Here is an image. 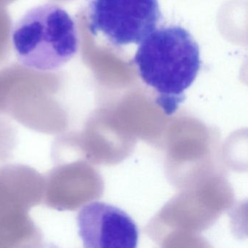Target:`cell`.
<instances>
[{"mask_svg": "<svg viewBox=\"0 0 248 248\" xmlns=\"http://www.w3.org/2000/svg\"><path fill=\"white\" fill-rule=\"evenodd\" d=\"M133 62L142 80L156 93V104L168 115L184 102V93L201 66L198 44L178 26L151 33L140 43Z\"/></svg>", "mask_w": 248, "mask_h": 248, "instance_id": "obj_1", "label": "cell"}, {"mask_svg": "<svg viewBox=\"0 0 248 248\" xmlns=\"http://www.w3.org/2000/svg\"><path fill=\"white\" fill-rule=\"evenodd\" d=\"M11 39L18 62L38 72L57 70L79 49L76 23L66 10L53 3L27 11L14 25Z\"/></svg>", "mask_w": 248, "mask_h": 248, "instance_id": "obj_2", "label": "cell"}, {"mask_svg": "<svg viewBox=\"0 0 248 248\" xmlns=\"http://www.w3.org/2000/svg\"><path fill=\"white\" fill-rule=\"evenodd\" d=\"M158 0H91L88 26L114 46L140 44L160 21Z\"/></svg>", "mask_w": 248, "mask_h": 248, "instance_id": "obj_3", "label": "cell"}, {"mask_svg": "<svg viewBox=\"0 0 248 248\" xmlns=\"http://www.w3.org/2000/svg\"><path fill=\"white\" fill-rule=\"evenodd\" d=\"M79 236L86 248H136L137 225L128 214L115 206L93 202L78 213Z\"/></svg>", "mask_w": 248, "mask_h": 248, "instance_id": "obj_4", "label": "cell"}]
</instances>
